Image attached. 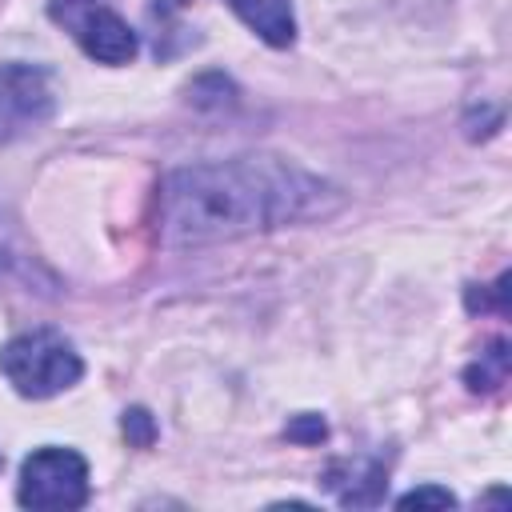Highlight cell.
Masks as SVG:
<instances>
[{
	"mask_svg": "<svg viewBox=\"0 0 512 512\" xmlns=\"http://www.w3.org/2000/svg\"><path fill=\"white\" fill-rule=\"evenodd\" d=\"M324 184L276 156H236L176 168L160 184V240L188 248L264 232L316 212Z\"/></svg>",
	"mask_w": 512,
	"mask_h": 512,
	"instance_id": "cell-1",
	"label": "cell"
},
{
	"mask_svg": "<svg viewBox=\"0 0 512 512\" xmlns=\"http://www.w3.org/2000/svg\"><path fill=\"white\" fill-rule=\"evenodd\" d=\"M0 372L28 400H48L84 376L80 352L52 328H32L0 348Z\"/></svg>",
	"mask_w": 512,
	"mask_h": 512,
	"instance_id": "cell-2",
	"label": "cell"
},
{
	"mask_svg": "<svg viewBox=\"0 0 512 512\" xmlns=\"http://www.w3.org/2000/svg\"><path fill=\"white\" fill-rule=\"evenodd\" d=\"M16 500L24 508H84L88 504V464L72 448H36L20 464Z\"/></svg>",
	"mask_w": 512,
	"mask_h": 512,
	"instance_id": "cell-3",
	"label": "cell"
},
{
	"mask_svg": "<svg viewBox=\"0 0 512 512\" xmlns=\"http://www.w3.org/2000/svg\"><path fill=\"white\" fill-rule=\"evenodd\" d=\"M48 16L100 64H128L140 48L136 32L104 0H52Z\"/></svg>",
	"mask_w": 512,
	"mask_h": 512,
	"instance_id": "cell-4",
	"label": "cell"
},
{
	"mask_svg": "<svg viewBox=\"0 0 512 512\" xmlns=\"http://www.w3.org/2000/svg\"><path fill=\"white\" fill-rule=\"evenodd\" d=\"M56 112L52 72L40 64H4L0 68V144L28 136L48 124Z\"/></svg>",
	"mask_w": 512,
	"mask_h": 512,
	"instance_id": "cell-5",
	"label": "cell"
},
{
	"mask_svg": "<svg viewBox=\"0 0 512 512\" xmlns=\"http://www.w3.org/2000/svg\"><path fill=\"white\" fill-rule=\"evenodd\" d=\"M320 484L348 508H372L384 500L388 488V468L376 456H340L324 468Z\"/></svg>",
	"mask_w": 512,
	"mask_h": 512,
	"instance_id": "cell-6",
	"label": "cell"
},
{
	"mask_svg": "<svg viewBox=\"0 0 512 512\" xmlns=\"http://www.w3.org/2000/svg\"><path fill=\"white\" fill-rule=\"evenodd\" d=\"M228 8L272 48H288L296 36L292 0H228Z\"/></svg>",
	"mask_w": 512,
	"mask_h": 512,
	"instance_id": "cell-7",
	"label": "cell"
},
{
	"mask_svg": "<svg viewBox=\"0 0 512 512\" xmlns=\"http://www.w3.org/2000/svg\"><path fill=\"white\" fill-rule=\"evenodd\" d=\"M464 380H468L472 392H496V388H504L508 384V340H492L480 352V360L464 372Z\"/></svg>",
	"mask_w": 512,
	"mask_h": 512,
	"instance_id": "cell-8",
	"label": "cell"
},
{
	"mask_svg": "<svg viewBox=\"0 0 512 512\" xmlns=\"http://www.w3.org/2000/svg\"><path fill=\"white\" fill-rule=\"evenodd\" d=\"M124 436L132 440V444H140V448H148L152 444V436H156V424H152V416L144 412V408H132V412H124Z\"/></svg>",
	"mask_w": 512,
	"mask_h": 512,
	"instance_id": "cell-9",
	"label": "cell"
},
{
	"mask_svg": "<svg viewBox=\"0 0 512 512\" xmlns=\"http://www.w3.org/2000/svg\"><path fill=\"white\" fill-rule=\"evenodd\" d=\"M396 504H400V508H412V504H436V508H452V504H456V496H452L448 488H432V484H424V488L404 492Z\"/></svg>",
	"mask_w": 512,
	"mask_h": 512,
	"instance_id": "cell-10",
	"label": "cell"
},
{
	"mask_svg": "<svg viewBox=\"0 0 512 512\" xmlns=\"http://www.w3.org/2000/svg\"><path fill=\"white\" fill-rule=\"evenodd\" d=\"M324 420L320 416H296L292 424H288V440H296V444H316V440H324Z\"/></svg>",
	"mask_w": 512,
	"mask_h": 512,
	"instance_id": "cell-11",
	"label": "cell"
},
{
	"mask_svg": "<svg viewBox=\"0 0 512 512\" xmlns=\"http://www.w3.org/2000/svg\"><path fill=\"white\" fill-rule=\"evenodd\" d=\"M184 4H192V0H156V8H160V12H180Z\"/></svg>",
	"mask_w": 512,
	"mask_h": 512,
	"instance_id": "cell-12",
	"label": "cell"
},
{
	"mask_svg": "<svg viewBox=\"0 0 512 512\" xmlns=\"http://www.w3.org/2000/svg\"><path fill=\"white\" fill-rule=\"evenodd\" d=\"M0 464H4V456H0Z\"/></svg>",
	"mask_w": 512,
	"mask_h": 512,
	"instance_id": "cell-13",
	"label": "cell"
}]
</instances>
